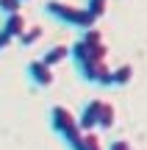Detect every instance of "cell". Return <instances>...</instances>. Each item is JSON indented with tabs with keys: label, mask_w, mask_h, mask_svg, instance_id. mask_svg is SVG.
<instances>
[{
	"label": "cell",
	"mask_w": 147,
	"mask_h": 150,
	"mask_svg": "<svg viewBox=\"0 0 147 150\" xmlns=\"http://www.w3.org/2000/svg\"><path fill=\"white\" fill-rule=\"evenodd\" d=\"M70 59V45H53L50 50H44V56H42V61L47 67H56V64H61V61H67Z\"/></svg>",
	"instance_id": "ba28073f"
},
{
	"label": "cell",
	"mask_w": 147,
	"mask_h": 150,
	"mask_svg": "<svg viewBox=\"0 0 147 150\" xmlns=\"http://www.w3.org/2000/svg\"><path fill=\"white\" fill-rule=\"evenodd\" d=\"M114 122H117V108H114V103H108V100H106V108H103V120H100V128H103V131H108Z\"/></svg>",
	"instance_id": "7c38bea8"
},
{
	"label": "cell",
	"mask_w": 147,
	"mask_h": 150,
	"mask_svg": "<svg viewBox=\"0 0 147 150\" xmlns=\"http://www.w3.org/2000/svg\"><path fill=\"white\" fill-rule=\"evenodd\" d=\"M25 75L31 78V83H33V86H39V89H50V86L56 83V72H53V67H47L42 59L28 61Z\"/></svg>",
	"instance_id": "5b68a950"
},
{
	"label": "cell",
	"mask_w": 147,
	"mask_h": 150,
	"mask_svg": "<svg viewBox=\"0 0 147 150\" xmlns=\"http://www.w3.org/2000/svg\"><path fill=\"white\" fill-rule=\"evenodd\" d=\"M0 11H3V17L20 14L22 11V0H0Z\"/></svg>",
	"instance_id": "4fadbf2b"
},
{
	"label": "cell",
	"mask_w": 147,
	"mask_h": 150,
	"mask_svg": "<svg viewBox=\"0 0 147 150\" xmlns=\"http://www.w3.org/2000/svg\"><path fill=\"white\" fill-rule=\"evenodd\" d=\"M25 28H28V20H25V14L20 11V14H8V17H6V20H3V28H0V31H6V33H8V36L17 42V39L25 33Z\"/></svg>",
	"instance_id": "52a82bcc"
},
{
	"label": "cell",
	"mask_w": 147,
	"mask_h": 150,
	"mask_svg": "<svg viewBox=\"0 0 147 150\" xmlns=\"http://www.w3.org/2000/svg\"><path fill=\"white\" fill-rule=\"evenodd\" d=\"M133 81V67L131 64H120L117 70H111V86H128Z\"/></svg>",
	"instance_id": "9c48e42d"
},
{
	"label": "cell",
	"mask_w": 147,
	"mask_h": 150,
	"mask_svg": "<svg viewBox=\"0 0 147 150\" xmlns=\"http://www.w3.org/2000/svg\"><path fill=\"white\" fill-rule=\"evenodd\" d=\"M83 8H86L94 20H100V17L106 14V8H108V0H86V6H83Z\"/></svg>",
	"instance_id": "8fae6325"
},
{
	"label": "cell",
	"mask_w": 147,
	"mask_h": 150,
	"mask_svg": "<svg viewBox=\"0 0 147 150\" xmlns=\"http://www.w3.org/2000/svg\"><path fill=\"white\" fill-rule=\"evenodd\" d=\"M83 136H86V150H103V142L94 131H83Z\"/></svg>",
	"instance_id": "5bb4252c"
},
{
	"label": "cell",
	"mask_w": 147,
	"mask_h": 150,
	"mask_svg": "<svg viewBox=\"0 0 147 150\" xmlns=\"http://www.w3.org/2000/svg\"><path fill=\"white\" fill-rule=\"evenodd\" d=\"M106 53H108V45H106L103 33L97 28L81 31V39L75 45H70V59L75 64H83V61H106Z\"/></svg>",
	"instance_id": "6da1fadb"
},
{
	"label": "cell",
	"mask_w": 147,
	"mask_h": 150,
	"mask_svg": "<svg viewBox=\"0 0 147 150\" xmlns=\"http://www.w3.org/2000/svg\"><path fill=\"white\" fill-rule=\"evenodd\" d=\"M78 75L89 83H100V86H111V70L106 61H83V64H75Z\"/></svg>",
	"instance_id": "277c9868"
},
{
	"label": "cell",
	"mask_w": 147,
	"mask_h": 150,
	"mask_svg": "<svg viewBox=\"0 0 147 150\" xmlns=\"http://www.w3.org/2000/svg\"><path fill=\"white\" fill-rule=\"evenodd\" d=\"M8 45H14V39H11V36H8L6 31H0V50H6Z\"/></svg>",
	"instance_id": "2e32d148"
},
{
	"label": "cell",
	"mask_w": 147,
	"mask_h": 150,
	"mask_svg": "<svg viewBox=\"0 0 147 150\" xmlns=\"http://www.w3.org/2000/svg\"><path fill=\"white\" fill-rule=\"evenodd\" d=\"M103 108H106V100H100V97L89 100L86 106L81 108V114H78V125H81V131H94V128H100Z\"/></svg>",
	"instance_id": "8992f818"
},
{
	"label": "cell",
	"mask_w": 147,
	"mask_h": 150,
	"mask_svg": "<svg viewBox=\"0 0 147 150\" xmlns=\"http://www.w3.org/2000/svg\"><path fill=\"white\" fill-rule=\"evenodd\" d=\"M42 33H44V31H42L39 25H31V28H25V33H22V36L17 39V42H20L22 47H33V45H36L39 39H42Z\"/></svg>",
	"instance_id": "30bf717a"
},
{
	"label": "cell",
	"mask_w": 147,
	"mask_h": 150,
	"mask_svg": "<svg viewBox=\"0 0 147 150\" xmlns=\"http://www.w3.org/2000/svg\"><path fill=\"white\" fill-rule=\"evenodd\" d=\"M44 11H47L53 20L64 22V25H72V28H78V31H89V28H94V22H97L86 8H78V6H72V3H64V0H47V3H44Z\"/></svg>",
	"instance_id": "7a4b0ae2"
},
{
	"label": "cell",
	"mask_w": 147,
	"mask_h": 150,
	"mask_svg": "<svg viewBox=\"0 0 147 150\" xmlns=\"http://www.w3.org/2000/svg\"><path fill=\"white\" fill-rule=\"evenodd\" d=\"M108 150H136V147H133L128 139H117V142H111V147H108Z\"/></svg>",
	"instance_id": "9a60e30c"
},
{
	"label": "cell",
	"mask_w": 147,
	"mask_h": 150,
	"mask_svg": "<svg viewBox=\"0 0 147 150\" xmlns=\"http://www.w3.org/2000/svg\"><path fill=\"white\" fill-rule=\"evenodd\" d=\"M47 117H50V128H53L64 142L75 139V136L81 134L78 117H75V114H72L67 106H50V114H47Z\"/></svg>",
	"instance_id": "3957f363"
}]
</instances>
